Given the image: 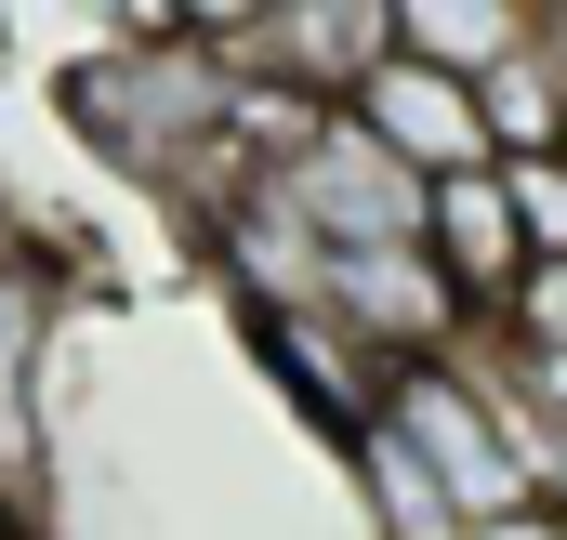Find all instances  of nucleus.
Returning <instances> with one entry per match:
<instances>
[{
	"label": "nucleus",
	"mask_w": 567,
	"mask_h": 540,
	"mask_svg": "<svg viewBox=\"0 0 567 540\" xmlns=\"http://www.w3.org/2000/svg\"><path fill=\"white\" fill-rule=\"evenodd\" d=\"M383 53H396L383 40V0H251V27H238V66L278 80V93H303V106H343Z\"/></svg>",
	"instance_id": "423d86ee"
},
{
	"label": "nucleus",
	"mask_w": 567,
	"mask_h": 540,
	"mask_svg": "<svg viewBox=\"0 0 567 540\" xmlns=\"http://www.w3.org/2000/svg\"><path fill=\"white\" fill-rule=\"evenodd\" d=\"M488 172H502V211H515L528 264H567V145L555 158H488Z\"/></svg>",
	"instance_id": "9d476101"
},
{
	"label": "nucleus",
	"mask_w": 567,
	"mask_h": 540,
	"mask_svg": "<svg viewBox=\"0 0 567 540\" xmlns=\"http://www.w3.org/2000/svg\"><path fill=\"white\" fill-rule=\"evenodd\" d=\"M225 93L238 66L212 40H185V13H120L106 40H80L53 66V133L80 145L93 172H120L145 198H172V225L225 211L238 185H265L238 145H225Z\"/></svg>",
	"instance_id": "f257e3e1"
},
{
	"label": "nucleus",
	"mask_w": 567,
	"mask_h": 540,
	"mask_svg": "<svg viewBox=\"0 0 567 540\" xmlns=\"http://www.w3.org/2000/svg\"><path fill=\"white\" fill-rule=\"evenodd\" d=\"M370 422L410 448L435 475V501L462 515V540L502 528V515H542L528 501V448H542V408L502 383V356L475 343V356H423V370H383V396Z\"/></svg>",
	"instance_id": "f03ea898"
},
{
	"label": "nucleus",
	"mask_w": 567,
	"mask_h": 540,
	"mask_svg": "<svg viewBox=\"0 0 567 540\" xmlns=\"http://www.w3.org/2000/svg\"><path fill=\"white\" fill-rule=\"evenodd\" d=\"M330 120H357V133L383 145L410 185H449V172H488V133H475V80H435V66H410V53H383Z\"/></svg>",
	"instance_id": "39448f33"
},
{
	"label": "nucleus",
	"mask_w": 567,
	"mask_h": 540,
	"mask_svg": "<svg viewBox=\"0 0 567 540\" xmlns=\"http://www.w3.org/2000/svg\"><path fill=\"white\" fill-rule=\"evenodd\" d=\"M488 356H567V264H528L488 316Z\"/></svg>",
	"instance_id": "9b49d317"
},
{
	"label": "nucleus",
	"mask_w": 567,
	"mask_h": 540,
	"mask_svg": "<svg viewBox=\"0 0 567 540\" xmlns=\"http://www.w3.org/2000/svg\"><path fill=\"white\" fill-rule=\"evenodd\" d=\"M238 343H251V370L290 396V422H317L330 448H343V435L370 422V396H383V370H370L317 303H238Z\"/></svg>",
	"instance_id": "0eeeda50"
},
{
	"label": "nucleus",
	"mask_w": 567,
	"mask_h": 540,
	"mask_svg": "<svg viewBox=\"0 0 567 540\" xmlns=\"http://www.w3.org/2000/svg\"><path fill=\"white\" fill-rule=\"evenodd\" d=\"M410 251L449 277V303H462L475 343H488L502 290L528 277V238H515V211H502V172H449V185H423V238H410Z\"/></svg>",
	"instance_id": "6e6552de"
},
{
	"label": "nucleus",
	"mask_w": 567,
	"mask_h": 540,
	"mask_svg": "<svg viewBox=\"0 0 567 540\" xmlns=\"http://www.w3.org/2000/svg\"><path fill=\"white\" fill-rule=\"evenodd\" d=\"M0 540H40V515H0Z\"/></svg>",
	"instance_id": "4468645a"
},
{
	"label": "nucleus",
	"mask_w": 567,
	"mask_h": 540,
	"mask_svg": "<svg viewBox=\"0 0 567 540\" xmlns=\"http://www.w3.org/2000/svg\"><path fill=\"white\" fill-rule=\"evenodd\" d=\"M343 475H357V515H370V540H462V515L435 501V475L383 435V422H357L343 435Z\"/></svg>",
	"instance_id": "1a4fd4ad"
},
{
	"label": "nucleus",
	"mask_w": 567,
	"mask_h": 540,
	"mask_svg": "<svg viewBox=\"0 0 567 540\" xmlns=\"http://www.w3.org/2000/svg\"><path fill=\"white\" fill-rule=\"evenodd\" d=\"M265 185H278V211L317 238V251H410V238H423V185L357 133V120H317Z\"/></svg>",
	"instance_id": "7ed1b4c3"
},
{
	"label": "nucleus",
	"mask_w": 567,
	"mask_h": 540,
	"mask_svg": "<svg viewBox=\"0 0 567 540\" xmlns=\"http://www.w3.org/2000/svg\"><path fill=\"white\" fill-rule=\"evenodd\" d=\"M0 264H40V225H27V198L0 185Z\"/></svg>",
	"instance_id": "f8f14e48"
},
{
	"label": "nucleus",
	"mask_w": 567,
	"mask_h": 540,
	"mask_svg": "<svg viewBox=\"0 0 567 540\" xmlns=\"http://www.w3.org/2000/svg\"><path fill=\"white\" fill-rule=\"evenodd\" d=\"M317 316L370 356V370H423V356H475V316L449 303L423 251H330L317 264Z\"/></svg>",
	"instance_id": "20e7f679"
},
{
	"label": "nucleus",
	"mask_w": 567,
	"mask_h": 540,
	"mask_svg": "<svg viewBox=\"0 0 567 540\" xmlns=\"http://www.w3.org/2000/svg\"><path fill=\"white\" fill-rule=\"evenodd\" d=\"M475 540H567L555 515H502V528H475Z\"/></svg>",
	"instance_id": "ddd939ff"
}]
</instances>
